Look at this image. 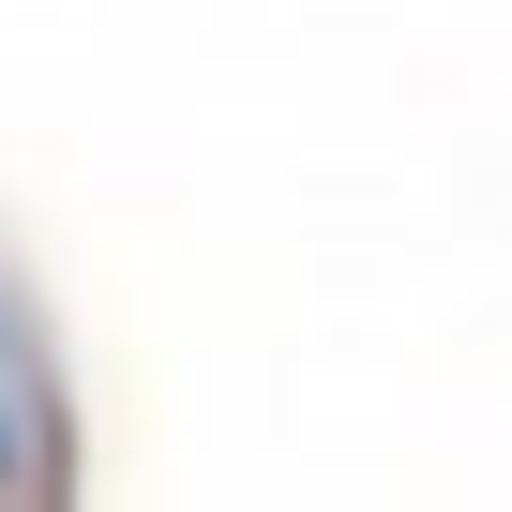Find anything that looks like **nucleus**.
Instances as JSON below:
<instances>
[{"label":"nucleus","mask_w":512,"mask_h":512,"mask_svg":"<svg viewBox=\"0 0 512 512\" xmlns=\"http://www.w3.org/2000/svg\"><path fill=\"white\" fill-rule=\"evenodd\" d=\"M0 407H16V392H0Z\"/></svg>","instance_id":"1"}]
</instances>
